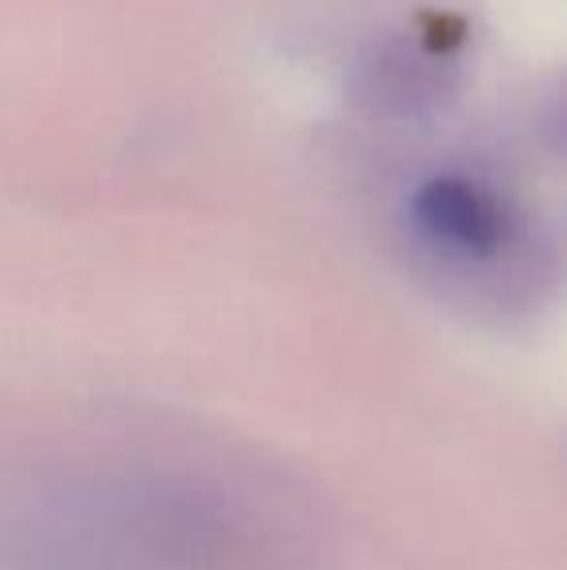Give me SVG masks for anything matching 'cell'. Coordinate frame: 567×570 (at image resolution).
Instances as JSON below:
<instances>
[{
  "label": "cell",
  "mask_w": 567,
  "mask_h": 570,
  "mask_svg": "<svg viewBox=\"0 0 567 570\" xmlns=\"http://www.w3.org/2000/svg\"><path fill=\"white\" fill-rule=\"evenodd\" d=\"M412 214L436 245L462 256H490L509 240V214L501 210L498 198L454 175L424 183L417 190Z\"/></svg>",
  "instance_id": "1"
}]
</instances>
